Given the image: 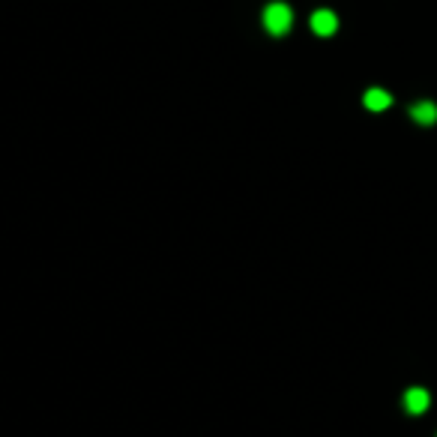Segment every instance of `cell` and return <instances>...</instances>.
Here are the masks:
<instances>
[{"label":"cell","mask_w":437,"mask_h":437,"mask_svg":"<svg viewBox=\"0 0 437 437\" xmlns=\"http://www.w3.org/2000/svg\"><path fill=\"white\" fill-rule=\"evenodd\" d=\"M294 25V13H290L288 4H270L264 9V27L273 33V36H282Z\"/></svg>","instance_id":"1"},{"label":"cell","mask_w":437,"mask_h":437,"mask_svg":"<svg viewBox=\"0 0 437 437\" xmlns=\"http://www.w3.org/2000/svg\"><path fill=\"white\" fill-rule=\"evenodd\" d=\"M311 30L318 33V36H332L335 30H339V18L330 9H318L315 15H311Z\"/></svg>","instance_id":"2"},{"label":"cell","mask_w":437,"mask_h":437,"mask_svg":"<svg viewBox=\"0 0 437 437\" xmlns=\"http://www.w3.org/2000/svg\"><path fill=\"white\" fill-rule=\"evenodd\" d=\"M410 117L419 123V126H434L437 123V105L431 99H419V102L410 105Z\"/></svg>","instance_id":"3"},{"label":"cell","mask_w":437,"mask_h":437,"mask_svg":"<svg viewBox=\"0 0 437 437\" xmlns=\"http://www.w3.org/2000/svg\"><path fill=\"white\" fill-rule=\"evenodd\" d=\"M429 405H431V396L422 386H410L405 392V410L408 413H425V410H429Z\"/></svg>","instance_id":"4"},{"label":"cell","mask_w":437,"mask_h":437,"mask_svg":"<svg viewBox=\"0 0 437 437\" xmlns=\"http://www.w3.org/2000/svg\"><path fill=\"white\" fill-rule=\"evenodd\" d=\"M363 102H365L368 111H386L392 105V96L386 90H380V87H372V90H365Z\"/></svg>","instance_id":"5"}]
</instances>
